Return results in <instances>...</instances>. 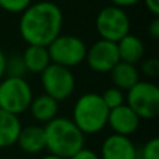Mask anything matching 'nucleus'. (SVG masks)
Instances as JSON below:
<instances>
[{
  "label": "nucleus",
  "mask_w": 159,
  "mask_h": 159,
  "mask_svg": "<svg viewBox=\"0 0 159 159\" xmlns=\"http://www.w3.org/2000/svg\"><path fill=\"white\" fill-rule=\"evenodd\" d=\"M27 69H25L24 60L21 55H11L6 56L4 64V77H20L25 78Z\"/></svg>",
  "instance_id": "18"
},
{
  "label": "nucleus",
  "mask_w": 159,
  "mask_h": 159,
  "mask_svg": "<svg viewBox=\"0 0 159 159\" xmlns=\"http://www.w3.org/2000/svg\"><path fill=\"white\" fill-rule=\"evenodd\" d=\"M116 45H117L120 61L137 64L144 57L145 48H144L143 41L140 38H137L135 35H133V34H127L119 42H116Z\"/></svg>",
  "instance_id": "16"
},
{
  "label": "nucleus",
  "mask_w": 159,
  "mask_h": 159,
  "mask_svg": "<svg viewBox=\"0 0 159 159\" xmlns=\"http://www.w3.org/2000/svg\"><path fill=\"white\" fill-rule=\"evenodd\" d=\"M126 105L144 120H152L159 113V88L152 81H138L126 95Z\"/></svg>",
  "instance_id": "6"
},
{
  "label": "nucleus",
  "mask_w": 159,
  "mask_h": 159,
  "mask_svg": "<svg viewBox=\"0 0 159 159\" xmlns=\"http://www.w3.org/2000/svg\"><path fill=\"white\" fill-rule=\"evenodd\" d=\"M147 10L154 17H159V0H144Z\"/></svg>",
  "instance_id": "25"
},
{
  "label": "nucleus",
  "mask_w": 159,
  "mask_h": 159,
  "mask_svg": "<svg viewBox=\"0 0 159 159\" xmlns=\"http://www.w3.org/2000/svg\"><path fill=\"white\" fill-rule=\"evenodd\" d=\"M112 2L113 6H117V7H131V6H135L138 2H141V0H110Z\"/></svg>",
  "instance_id": "26"
},
{
  "label": "nucleus",
  "mask_w": 159,
  "mask_h": 159,
  "mask_svg": "<svg viewBox=\"0 0 159 159\" xmlns=\"http://www.w3.org/2000/svg\"><path fill=\"white\" fill-rule=\"evenodd\" d=\"M32 98V88L25 78L3 77L0 80V109L20 116L28 110Z\"/></svg>",
  "instance_id": "4"
},
{
  "label": "nucleus",
  "mask_w": 159,
  "mask_h": 159,
  "mask_svg": "<svg viewBox=\"0 0 159 159\" xmlns=\"http://www.w3.org/2000/svg\"><path fill=\"white\" fill-rule=\"evenodd\" d=\"M92 71L95 73H110V70L120 61L116 42L106 39H99L92 46L87 48L85 60Z\"/></svg>",
  "instance_id": "9"
},
{
  "label": "nucleus",
  "mask_w": 159,
  "mask_h": 159,
  "mask_svg": "<svg viewBox=\"0 0 159 159\" xmlns=\"http://www.w3.org/2000/svg\"><path fill=\"white\" fill-rule=\"evenodd\" d=\"M21 56L22 60H24L27 73H32V74H41L52 63L46 46L28 45L24 52L21 53Z\"/></svg>",
  "instance_id": "15"
},
{
  "label": "nucleus",
  "mask_w": 159,
  "mask_h": 159,
  "mask_svg": "<svg viewBox=\"0 0 159 159\" xmlns=\"http://www.w3.org/2000/svg\"><path fill=\"white\" fill-rule=\"evenodd\" d=\"M17 145L20 149L27 154H39L46 148L45 140V130L42 126L31 124V126L21 127V131L17 138Z\"/></svg>",
  "instance_id": "12"
},
{
  "label": "nucleus",
  "mask_w": 159,
  "mask_h": 159,
  "mask_svg": "<svg viewBox=\"0 0 159 159\" xmlns=\"http://www.w3.org/2000/svg\"><path fill=\"white\" fill-rule=\"evenodd\" d=\"M148 34L152 39H159V17H154L148 27Z\"/></svg>",
  "instance_id": "24"
},
{
  "label": "nucleus",
  "mask_w": 159,
  "mask_h": 159,
  "mask_svg": "<svg viewBox=\"0 0 159 159\" xmlns=\"http://www.w3.org/2000/svg\"><path fill=\"white\" fill-rule=\"evenodd\" d=\"M46 48L50 56V61L67 69H73L81 64L87 55L85 42L77 35H70V34H60Z\"/></svg>",
  "instance_id": "5"
},
{
  "label": "nucleus",
  "mask_w": 159,
  "mask_h": 159,
  "mask_svg": "<svg viewBox=\"0 0 159 159\" xmlns=\"http://www.w3.org/2000/svg\"><path fill=\"white\" fill-rule=\"evenodd\" d=\"M95 2H99V0H95Z\"/></svg>",
  "instance_id": "29"
},
{
  "label": "nucleus",
  "mask_w": 159,
  "mask_h": 159,
  "mask_svg": "<svg viewBox=\"0 0 159 159\" xmlns=\"http://www.w3.org/2000/svg\"><path fill=\"white\" fill-rule=\"evenodd\" d=\"M101 159H138V149L130 137L110 134L101 145Z\"/></svg>",
  "instance_id": "11"
},
{
  "label": "nucleus",
  "mask_w": 159,
  "mask_h": 159,
  "mask_svg": "<svg viewBox=\"0 0 159 159\" xmlns=\"http://www.w3.org/2000/svg\"><path fill=\"white\" fill-rule=\"evenodd\" d=\"M138 159H159V140L157 137L148 140L141 148Z\"/></svg>",
  "instance_id": "20"
},
{
  "label": "nucleus",
  "mask_w": 159,
  "mask_h": 159,
  "mask_svg": "<svg viewBox=\"0 0 159 159\" xmlns=\"http://www.w3.org/2000/svg\"><path fill=\"white\" fill-rule=\"evenodd\" d=\"M48 152L64 159L71 158L75 152L84 148L85 135L73 123L71 119L55 117L43 126Z\"/></svg>",
  "instance_id": "2"
},
{
  "label": "nucleus",
  "mask_w": 159,
  "mask_h": 159,
  "mask_svg": "<svg viewBox=\"0 0 159 159\" xmlns=\"http://www.w3.org/2000/svg\"><path fill=\"white\" fill-rule=\"evenodd\" d=\"M140 123L141 119L133 112L131 107L127 106L126 103H123L120 106L115 107V109L109 110L106 126L110 127L113 134L130 137L138 130Z\"/></svg>",
  "instance_id": "10"
},
{
  "label": "nucleus",
  "mask_w": 159,
  "mask_h": 159,
  "mask_svg": "<svg viewBox=\"0 0 159 159\" xmlns=\"http://www.w3.org/2000/svg\"><path fill=\"white\" fill-rule=\"evenodd\" d=\"M28 110H30L32 119H35L38 123L46 124L55 117H57L59 102L53 99L52 96L42 93L39 96H34Z\"/></svg>",
  "instance_id": "13"
},
{
  "label": "nucleus",
  "mask_w": 159,
  "mask_h": 159,
  "mask_svg": "<svg viewBox=\"0 0 159 159\" xmlns=\"http://www.w3.org/2000/svg\"><path fill=\"white\" fill-rule=\"evenodd\" d=\"M39 75L45 93L57 102L66 101L75 89V77L71 69L50 63Z\"/></svg>",
  "instance_id": "8"
},
{
  "label": "nucleus",
  "mask_w": 159,
  "mask_h": 159,
  "mask_svg": "<svg viewBox=\"0 0 159 159\" xmlns=\"http://www.w3.org/2000/svg\"><path fill=\"white\" fill-rule=\"evenodd\" d=\"M109 74L113 87L126 91V92L140 81V71H138L137 66L131 63H126V61H119L110 70Z\"/></svg>",
  "instance_id": "14"
},
{
  "label": "nucleus",
  "mask_w": 159,
  "mask_h": 159,
  "mask_svg": "<svg viewBox=\"0 0 159 159\" xmlns=\"http://www.w3.org/2000/svg\"><path fill=\"white\" fill-rule=\"evenodd\" d=\"M32 0H0V8L7 13H18L21 14Z\"/></svg>",
  "instance_id": "21"
},
{
  "label": "nucleus",
  "mask_w": 159,
  "mask_h": 159,
  "mask_svg": "<svg viewBox=\"0 0 159 159\" xmlns=\"http://www.w3.org/2000/svg\"><path fill=\"white\" fill-rule=\"evenodd\" d=\"M63 11L56 3L41 0L31 3L21 13L18 32L27 45L48 46L61 34Z\"/></svg>",
  "instance_id": "1"
},
{
  "label": "nucleus",
  "mask_w": 159,
  "mask_h": 159,
  "mask_svg": "<svg viewBox=\"0 0 159 159\" xmlns=\"http://www.w3.org/2000/svg\"><path fill=\"white\" fill-rule=\"evenodd\" d=\"M18 116L0 109V148H10L17 143L21 131Z\"/></svg>",
  "instance_id": "17"
},
{
  "label": "nucleus",
  "mask_w": 159,
  "mask_h": 159,
  "mask_svg": "<svg viewBox=\"0 0 159 159\" xmlns=\"http://www.w3.org/2000/svg\"><path fill=\"white\" fill-rule=\"evenodd\" d=\"M141 71H143V74L147 78H151V80L157 78L159 75V60L155 57L147 59L143 63V66H141Z\"/></svg>",
  "instance_id": "22"
},
{
  "label": "nucleus",
  "mask_w": 159,
  "mask_h": 159,
  "mask_svg": "<svg viewBox=\"0 0 159 159\" xmlns=\"http://www.w3.org/2000/svg\"><path fill=\"white\" fill-rule=\"evenodd\" d=\"M69 159H101V158H99V155L96 154V152H93L92 149L81 148L78 152H75V154Z\"/></svg>",
  "instance_id": "23"
},
{
  "label": "nucleus",
  "mask_w": 159,
  "mask_h": 159,
  "mask_svg": "<svg viewBox=\"0 0 159 159\" xmlns=\"http://www.w3.org/2000/svg\"><path fill=\"white\" fill-rule=\"evenodd\" d=\"M41 159H64V158L56 157V155H52V154H48V155H45V157H42Z\"/></svg>",
  "instance_id": "28"
},
{
  "label": "nucleus",
  "mask_w": 159,
  "mask_h": 159,
  "mask_svg": "<svg viewBox=\"0 0 159 159\" xmlns=\"http://www.w3.org/2000/svg\"><path fill=\"white\" fill-rule=\"evenodd\" d=\"M109 109L101 93L87 92L75 101L73 107V123L84 135L98 134L106 127Z\"/></svg>",
  "instance_id": "3"
},
{
  "label": "nucleus",
  "mask_w": 159,
  "mask_h": 159,
  "mask_svg": "<svg viewBox=\"0 0 159 159\" xmlns=\"http://www.w3.org/2000/svg\"><path fill=\"white\" fill-rule=\"evenodd\" d=\"M130 17L124 8L117 6H106L98 13L95 18V28L101 39L119 42L123 36L130 34Z\"/></svg>",
  "instance_id": "7"
},
{
  "label": "nucleus",
  "mask_w": 159,
  "mask_h": 159,
  "mask_svg": "<svg viewBox=\"0 0 159 159\" xmlns=\"http://www.w3.org/2000/svg\"><path fill=\"white\" fill-rule=\"evenodd\" d=\"M102 99H103L105 105L107 106V109H115V107L120 106V105L126 103V95L124 91L119 89L116 87H110L107 89L103 91V93H101Z\"/></svg>",
  "instance_id": "19"
},
{
  "label": "nucleus",
  "mask_w": 159,
  "mask_h": 159,
  "mask_svg": "<svg viewBox=\"0 0 159 159\" xmlns=\"http://www.w3.org/2000/svg\"><path fill=\"white\" fill-rule=\"evenodd\" d=\"M4 64H6V55L0 49V80L4 77Z\"/></svg>",
  "instance_id": "27"
}]
</instances>
